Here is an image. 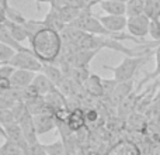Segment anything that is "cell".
<instances>
[{
    "label": "cell",
    "mask_w": 160,
    "mask_h": 155,
    "mask_svg": "<svg viewBox=\"0 0 160 155\" xmlns=\"http://www.w3.org/2000/svg\"><path fill=\"white\" fill-rule=\"evenodd\" d=\"M155 58H156V68L152 71V72H148L146 75H145V79L138 85V89H136V90H139L145 83L150 82V80H155L156 78L160 75V45L159 47H156V50H155Z\"/></svg>",
    "instance_id": "24"
},
{
    "label": "cell",
    "mask_w": 160,
    "mask_h": 155,
    "mask_svg": "<svg viewBox=\"0 0 160 155\" xmlns=\"http://www.w3.org/2000/svg\"><path fill=\"white\" fill-rule=\"evenodd\" d=\"M32 86L37 89V92H38L41 96H47L48 93H51V92H53L55 89H58V86L42 72H38L35 75V78H34V80H32Z\"/></svg>",
    "instance_id": "14"
},
{
    "label": "cell",
    "mask_w": 160,
    "mask_h": 155,
    "mask_svg": "<svg viewBox=\"0 0 160 155\" xmlns=\"http://www.w3.org/2000/svg\"><path fill=\"white\" fill-rule=\"evenodd\" d=\"M156 96H159V97H160V92H158V93H156Z\"/></svg>",
    "instance_id": "43"
},
{
    "label": "cell",
    "mask_w": 160,
    "mask_h": 155,
    "mask_svg": "<svg viewBox=\"0 0 160 155\" xmlns=\"http://www.w3.org/2000/svg\"><path fill=\"white\" fill-rule=\"evenodd\" d=\"M101 50H84V48H76V51L70 55V62L76 68H86L87 69L91 59L97 55Z\"/></svg>",
    "instance_id": "10"
},
{
    "label": "cell",
    "mask_w": 160,
    "mask_h": 155,
    "mask_svg": "<svg viewBox=\"0 0 160 155\" xmlns=\"http://www.w3.org/2000/svg\"><path fill=\"white\" fill-rule=\"evenodd\" d=\"M16 54H17V51L13 47L0 42V64H8Z\"/></svg>",
    "instance_id": "29"
},
{
    "label": "cell",
    "mask_w": 160,
    "mask_h": 155,
    "mask_svg": "<svg viewBox=\"0 0 160 155\" xmlns=\"http://www.w3.org/2000/svg\"><path fill=\"white\" fill-rule=\"evenodd\" d=\"M10 6L11 4L8 3V0H0V11H2V14H4Z\"/></svg>",
    "instance_id": "38"
},
{
    "label": "cell",
    "mask_w": 160,
    "mask_h": 155,
    "mask_svg": "<svg viewBox=\"0 0 160 155\" xmlns=\"http://www.w3.org/2000/svg\"><path fill=\"white\" fill-rule=\"evenodd\" d=\"M34 126L38 133V136L47 134L52 131L53 128H58V120L53 113H42L34 116Z\"/></svg>",
    "instance_id": "8"
},
{
    "label": "cell",
    "mask_w": 160,
    "mask_h": 155,
    "mask_svg": "<svg viewBox=\"0 0 160 155\" xmlns=\"http://www.w3.org/2000/svg\"><path fill=\"white\" fill-rule=\"evenodd\" d=\"M145 14L152 19H160V0H145Z\"/></svg>",
    "instance_id": "27"
},
{
    "label": "cell",
    "mask_w": 160,
    "mask_h": 155,
    "mask_svg": "<svg viewBox=\"0 0 160 155\" xmlns=\"http://www.w3.org/2000/svg\"><path fill=\"white\" fill-rule=\"evenodd\" d=\"M0 131H2L4 140L14 142V144H17V145H20V147H22L25 151H28V152H30V147H31V145L28 144L27 140H25L24 131H22V127H21V124H20V123L14 121V123H10V124L0 126Z\"/></svg>",
    "instance_id": "4"
},
{
    "label": "cell",
    "mask_w": 160,
    "mask_h": 155,
    "mask_svg": "<svg viewBox=\"0 0 160 155\" xmlns=\"http://www.w3.org/2000/svg\"><path fill=\"white\" fill-rule=\"evenodd\" d=\"M16 69L17 68H14L11 64H0V78L11 79V76L16 72Z\"/></svg>",
    "instance_id": "34"
},
{
    "label": "cell",
    "mask_w": 160,
    "mask_h": 155,
    "mask_svg": "<svg viewBox=\"0 0 160 155\" xmlns=\"http://www.w3.org/2000/svg\"><path fill=\"white\" fill-rule=\"evenodd\" d=\"M155 50H150V51H148V52L142 54V55H135V56L124 55V59H122L117 67L104 65V68L108 71H111L114 78H115L118 82L132 80L133 76L136 75V72H138L145 64H148V62L152 59V56H155Z\"/></svg>",
    "instance_id": "2"
},
{
    "label": "cell",
    "mask_w": 160,
    "mask_h": 155,
    "mask_svg": "<svg viewBox=\"0 0 160 155\" xmlns=\"http://www.w3.org/2000/svg\"><path fill=\"white\" fill-rule=\"evenodd\" d=\"M45 150H47L48 155H69L68 147L62 137L51 144H45Z\"/></svg>",
    "instance_id": "22"
},
{
    "label": "cell",
    "mask_w": 160,
    "mask_h": 155,
    "mask_svg": "<svg viewBox=\"0 0 160 155\" xmlns=\"http://www.w3.org/2000/svg\"><path fill=\"white\" fill-rule=\"evenodd\" d=\"M100 21L102 23L108 31L114 34H119L127 28L128 25V17L127 16H114V14H104V16H98Z\"/></svg>",
    "instance_id": "9"
},
{
    "label": "cell",
    "mask_w": 160,
    "mask_h": 155,
    "mask_svg": "<svg viewBox=\"0 0 160 155\" xmlns=\"http://www.w3.org/2000/svg\"><path fill=\"white\" fill-rule=\"evenodd\" d=\"M97 6H98V7L107 14H114V16H127V3L117 2V0H101Z\"/></svg>",
    "instance_id": "16"
},
{
    "label": "cell",
    "mask_w": 160,
    "mask_h": 155,
    "mask_svg": "<svg viewBox=\"0 0 160 155\" xmlns=\"http://www.w3.org/2000/svg\"><path fill=\"white\" fill-rule=\"evenodd\" d=\"M13 88V83H11V79H7V78H0V92L8 90V89Z\"/></svg>",
    "instance_id": "37"
},
{
    "label": "cell",
    "mask_w": 160,
    "mask_h": 155,
    "mask_svg": "<svg viewBox=\"0 0 160 155\" xmlns=\"http://www.w3.org/2000/svg\"><path fill=\"white\" fill-rule=\"evenodd\" d=\"M24 28L25 31H27L28 34V38H32L34 35H35L38 31H41L42 28H45V23L44 20H27V21L24 23Z\"/></svg>",
    "instance_id": "28"
},
{
    "label": "cell",
    "mask_w": 160,
    "mask_h": 155,
    "mask_svg": "<svg viewBox=\"0 0 160 155\" xmlns=\"http://www.w3.org/2000/svg\"><path fill=\"white\" fill-rule=\"evenodd\" d=\"M30 48L42 64H55L63 51L62 34L52 28H42L30 40Z\"/></svg>",
    "instance_id": "1"
},
{
    "label": "cell",
    "mask_w": 160,
    "mask_h": 155,
    "mask_svg": "<svg viewBox=\"0 0 160 155\" xmlns=\"http://www.w3.org/2000/svg\"><path fill=\"white\" fill-rule=\"evenodd\" d=\"M145 14V0H129L127 3V17Z\"/></svg>",
    "instance_id": "25"
},
{
    "label": "cell",
    "mask_w": 160,
    "mask_h": 155,
    "mask_svg": "<svg viewBox=\"0 0 160 155\" xmlns=\"http://www.w3.org/2000/svg\"><path fill=\"white\" fill-rule=\"evenodd\" d=\"M149 35L152 37L153 41L160 42V19H152L150 20Z\"/></svg>",
    "instance_id": "32"
},
{
    "label": "cell",
    "mask_w": 160,
    "mask_h": 155,
    "mask_svg": "<svg viewBox=\"0 0 160 155\" xmlns=\"http://www.w3.org/2000/svg\"><path fill=\"white\" fill-rule=\"evenodd\" d=\"M0 155H30V152L25 151L24 148L20 147V145L4 140L2 148H0Z\"/></svg>",
    "instance_id": "23"
},
{
    "label": "cell",
    "mask_w": 160,
    "mask_h": 155,
    "mask_svg": "<svg viewBox=\"0 0 160 155\" xmlns=\"http://www.w3.org/2000/svg\"><path fill=\"white\" fill-rule=\"evenodd\" d=\"M8 64H11L17 69H27V71H32V72H37V73L41 72L42 68H44V64L34 55L32 50L17 52Z\"/></svg>",
    "instance_id": "3"
},
{
    "label": "cell",
    "mask_w": 160,
    "mask_h": 155,
    "mask_svg": "<svg viewBox=\"0 0 160 155\" xmlns=\"http://www.w3.org/2000/svg\"><path fill=\"white\" fill-rule=\"evenodd\" d=\"M2 19H8L10 21L17 23V24H24V23L28 20V19H25L22 11H20L18 8L13 7V6H10V7L7 8V11H6L4 14H2Z\"/></svg>",
    "instance_id": "26"
},
{
    "label": "cell",
    "mask_w": 160,
    "mask_h": 155,
    "mask_svg": "<svg viewBox=\"0 0 160 155\" xmlns=\"http://www.w3.org/2000/svg\"><path fill=\"white\" fill-rule=\"evenodd\" d=\"M153 86H155L156 89H160V75L156 78L155 80H153Z\"/></svg>",
    "instance_id": "39"
},
{
    "label": "cell",
    "mask_w": 160,
    "mask_h": 155,
    "mask_svg": "<svg viewBox=\"0 0 160 155\" xmlns=\"http://www.w3.org/2000/svg\"><path fill=\"white\" fill-rule=\"evenodd\" d=\"M45 100H47L48 106H49V107L52 109L53 111L59 110V109H65V107H68V104H66V99H65V96L61 93V90H59V89H55L53 92L48 93L47 96H45Z\"/></svg>",
    "instance_id": "21"
},
{
    "label": "cell",
    "mask_w": 160,
    "mask_h": 155,
    "mask_svg": "<svg viewBox=\"0 0 160 155\" xmlns=\"http://www.w3.org/2000/svg\"><path fill=\"white\" fill-rule=\"evenodd\" d=\"M86 124V114H84V110L82 109H73L70 110L69 113V117L66 120V126L72 133H79V131L84 130Z\"/></svg>",
    "instance_id": "11"
},
{
    "label": "cell",
    "mask_w": 160,
    "mask_h": 155,
    "mask_svg": "<svg viewBox=\"0 0 160 155\" xmlns=\"http://www.w3.org/2000/svg\"><path fill=\"white\" fill-rule=\"evenodd\" d=\"M44 23H45V27L52 28V30L58 31V33H62V31L68 27L65 20L62 19L61 13L53 7H51V10L47 13V16H45V19H44Z\"/></svg>",
    "instance_id": "15"
},
{
    "label": "cell",
    "mask_w": 160,
    "mask_h": 155,
    "mask_svg": "<svg viewBox=\"0 0 160 155\" xmlns=\"http://www.w3.org/2000/svg\"><path fill=\"white\" fill-rule=\"evenodd\" d=\"M84 114H86V121H87L88 124H94V123H97L98 119H100L98 111L94 110V109H88V110H86Z\"/></svg>",
    "instance_id": "35"
},
{
    "label": "cell",
    "mask_w": 160,
    "mask_h": 155,
    "mask_svg": "<svg viewBox=\"0 0 160 155\" xmlns=\"http://www.w3.org/2000/svg\"><path fill=\"white\" fill-rule=\"evenodd\" d=\"M0 42L2 44H6V45H10L13 47L17 52H22V51H31V48H27V47H22L21 42H18L13 35L11 33L8 31V28L6 27L4 24L0 23Z\"/></svg>",
    "instance_id": "17"
},
{
    "label": "cell",
    "mask_w": 160,
    "mask_h": 155,
    "mask_svg": "<svg viewBox=\"0 0 160 155\" xmlns=\"http://www.w3.org/2000/svg\"><path fill=\"white\" fill-rule=\"evenodd\" d=\"M2 24H4L6 27L8 28V31L11 33V35H13L18 42H21L22 44L24 41H30L28 34H27V31H25V28H24V25L22 24L13 23V21H10L8 19H2Z\"/></svg>",
    "instance_id": "19"
},
{
    "label": "cell",
    "mask_w": 160,
    "mask_h": 155,
    "mask_svg": "<svg viewBox=\"0 0 160 155\" xmlns=\"http://www.w3.org/2000/svg\"><path fill=\"white\" fill-rule=\"evenodd\" d=\"M62 4L76 7V8H87V7L96 6V3L90 2V0H62Z\"/></svg>",
    "instance_id": "30"
},
{
    "label": "cell",
    "mask_w": 160,
    "mask_h": 155,
    "mask_svg": "<svg viewBox=\"0 0 160 155\" xmlns=\"http://www.w3.org/2000/svg\"><path fill=\"white\" fill-rule=\"evenodd\" d=\"M37 72L32 71H27V69H16V72L11 76V83L13 88H18V89H25L30 85H32V80L35 78Z\"/></svg>",
    "instance_id": "13"
},
{
    "label": "cell",
    "mask_w": 160,
    "mask_h": 155,
    "mask_svg": "<svg viewBox=\"0 0 160 155\" xmlns=\"http://www.w3.org/2000/svg\"><path fill=\"white\" fill-rule=\"evenodd\" d=\"M42 73H45L56 86H61V83L65 80V73L59 67H56L55 64H44V68L41 71Z\"/></svg>",
    "instance_id": "20"
},
{
    "label": "cell",
    "mask_w": 160,
    "mask_h": 155,
    "mask_svg": "<svg viewBox=\"0 0 160 155\" xmlns=\"http://www.w3.org/2000/svg\"><path fill=\"white\" fill-rule=\"evenodd\" d=\"M117 2H122V3H128L129 0H117Z\"/></svg>",
    "instance_id": "42"
},
{
    "label": "cell",
    "mask_w": 160,
    "mask_h": 155,
    "mask_svg": "<svg viewBox=\"0 0 160 155\" xmlns=\"http://www.w3.org/2000/svg\"><path fill=\"white\" fill-rule=\"evenodd\" d=\"M34 2L37 3V7L39 8V4H41V3H51V0H34Z\"/></svg>",
    "instance_id": "40"
},
{
    "label": "cell",
    "mask_w": 160,
    "mask_h": 155,
    "mask_svg": "<svg viewBox=\"0 0 160 155\" xmlns=\"http://www.w3.org/2000/svg\"><path fill=\"white\" fill-rule=\"evenodd\" d=\"M30 155H48L47 150H45V144L37 142V144L30 147Z\"/></svg>",
    "instance_id": "36"
},
{
    "label": "cell",
    "mask_w": 160,
    "mask_h": 155,
    "mask_svg": "<svg viewBox=\"0 0 160 155\" xmlns=\"http://www.w3.org/2000/svg\"><path fill=\"white\" fill-rule=\"evenodd\" d=\"M149 27H150V19L146 14L128 17L127 30L129 31L131 35H135L136 38L143 40L146 35H149Z\"/></svg>",
    "instance_id": "5"
},
{
    "label": "cell",
    "mask_w": 160,
    "mask_h": 155,
    "mask_svg": "<svg viewBox=\"0 0 160 155\" xmlns=\"http://www.w3.org/2000/svg\"><path fill=\"white\" fill-rule=\"evenodd\" d=\"M133 92V80H127V82H118L117 88L114 89V92L111 93V96L108 97V103L112 107H118L128 96Z\"/></svg>",
    "instance_id": "7"
},
{
    "label": "cell",
    "mask_w": 160,
    "mask_h": 155,
    "mask_svg": "<svg viewBox=\"0 0 160 155\" xmlns=\"http://www.w3.org/2000/svg\"><path fill=\"white\" fill-rule=\"evenodd\" d=\"M14 114L11 109H0V126L14 123Z\"/></svg>",
    "instance_id": "33"
},
{
    "label": "cell",
    "mask_w": 160,
    "mask_h": 155,
    "mask_svg": "<svg viewBox=\"0 0 160 155\" xmlns=\"http://www.w3.org/2000/svg\"><path fill=\"white\" fill-rule=\"evenodd\" d=\"M125 123H127L128 128L132 133H146L148 127H149V121H148L146 114H142L139 111L132 113L125 120Z\"/></svg>",
    "instance_id": "12"
},
{
    "label": "cell",
    "mask_w": 160,
    "mask_h": 155,
    "mask_svg": "<svg viewBox=\"0 0 160 155\" xmlns=\"http://www.w3.org/2000/svg\"><path fill=\"white\" fill-rule=\"evenodd\" d=\"M90 2H93V3H96V4H98V3L101 2V0H90Z\"/></svg>",
    "instance_id": "41"
},
{
    "label": "cell",
    "mask_w": 160,
    "mask_h": 155,
    "mask_svg": "<svg viewBox=\"0 0 160 155\" xmlns=\"http://www.w3.org/2000/svg\"><path fill=\"white\" fill-rule=\"evenodd\" d=\"M117 85H118V80H117L115 78H112V79H107V78H104V79H102V89H104V97L105 99H108V97L111 96V93H112L114 89L117 88Z\"/></svg>",
    "instance_id": "31"
},
{
    "label": "cell",
    "mask_w": 160,
    "mask_h": 155,
    "mask_svg": "<svg viewBox=\"0 0 160 155\" xmlns=\"http://www.w3.org/2000/svg\"><path fill=\"white\" fill-rule=\"evenodd\" d=\"M86 90L88 92L93 96H98V97H104V89H102V78H100L96 73H91L90 76L87 78L84 83Z\"/></svg>",
    "instance_id": "18"
},
{
    "label": "cell",
    "mask_w": 160,
    "mask_h": 155,
    "mask_svg": "<svg viewBox=\"0 0 160 155\" xmlns=\"http://www.w3.org/2000/svg\"><path fill=\"white\" fill-rule=\"evenodd\" d=\"M105 155H143V151L132 140H119Z\"/></svg>",
    "instance_id": "6"
}]
</instances>
